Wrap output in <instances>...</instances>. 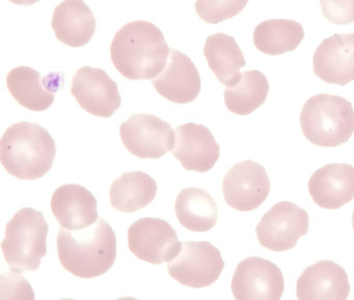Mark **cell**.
<instances>
[{
    "label": "cell",
    "mask_w": 354,
    "mask_h": 300,
    "mask_svg": "<svg viewBox=\"0 0 354 300\" xmlns=\"http://www.w3.org/2000/svg\"><path fill=\"white\" fill-rule=\"evenodd\" d=\"M250 0H196V14L203 21L218 24L231 19L245 9Z\"/></svg>",
    "instance_id": "cell-26"
},
{
    "label": "cell",
    "mask_w": 354,
    "mask_h": 300,
    "mask_svg": "<svg viewBox=\"0 0 354 300\" xmlns=\"http://www.w3.org/2000/svg\"><path fill=\"white\" fill-rule=\"evenodd\" d=\"M225 261L210 242H184L179 254L167 265L169 275L186 287H209L221 276Z\"/></svg>",
    "instance_id": "cell-6"
},
{
    "label": "cell",
    "mask_w": 354,
    "mask_h": 300,
    "mask_svg": "<svg viewBox=\"0 0 354 300\" xmlns=\"http://www.w3.org/2000/svg\"><path fill=\"white\" fill-rule=\"evenodd\" d=\"M171 152L186 171L206 173L218 161L221 147L208 128L187 123L176 129L175 146Z\"/></svg>",
    "instance_id": "cell-13"
},
{
    "label": "cell",
    "mask_w": 354,
    "mask_h": 300,
    "mask_svg": "<svg viewBox=\"0 0 354 300\" xmlns=\"http://www.w3.org/2000/svg\"><path fill=\"white\" fill-rule=\"evenodd\" d=\"M176 214L185 229L204 233L216 225L218 208L210 194L200 188L189 187L178 194Z\"/></svg>",
    "instance_id": "cell-22"
},
{
    "label": "cell",
    "mask_w": 354,
    "mask_h": 300,
    "mask_svg": "<svg viewBox=\"0 0 354 300\" xmlns=\"http://www.w3.org/2000/svg\"><path fill=\"white\" fill-rule=\"evenodd\" d=\"M152 84L159 95L177 104L194 102L201 93V76L192 59L171 49L167 67L156 77Z\"/></svg>",
    "instance_id": "cell-15"
},
{
    "label": "cell",
    "mask_w": 354,
    "mask_h": 300,
    "mask_svg": "<svg viewBox=\"0 0 354 300\" xmlns=\"http://www.w3.org/2000/svg\"><path fill=\"white\" fill-rule=\"evenodd\" d=\"M9 1L18 6H32L34 3H39L41 0H9Z\"/></svg>",
    "instance_id": "cell-28"
},
{
    "label": "cell",
    "mask_w": 354,
    "mask_h": 300,
    "mask_svg": "<svg viewBox=\"0 0 354 300\" xmlns=\"http://www.w3.org/2000/svg\"><path fill=\"white\" fill-rule=\"evenodd\" d=\"M352 227H353V231H354V211H353V215H352Z\"/></svg>",
    "instance_id": "cell-29"
},
{
    "label": "cell",
    "mask_w": 354,
    "mask_h": 300,
    "mask_svg": "<svg viewBox=\"0 0 354 300\" xmlns=\"http://www.w3.org/2000/svg\"><path fill=\"white\" fill-rule=\"evenodd\" d=\"M349 294L347 273L333 261H319L306 267L296 283V296L299 300H345Z\"/></svg>",
    "instance_id": "cell-17"
},
{
    "label": "cell",
    "mask_w": 354,
    "mask_h": 300,
    "mask_svg": "<svg viewBox=\"0 0 354 300\" xmlns=\"http://www.w3.org/2000/svg\"><path fill=\"white\" fill-rule=\"evenodd\" d=\"M51 26L59 42L78 48L92 40L97 22L84 0H64L53 12Z\"/></svg>",
    "instance_id": "cell-20"
},
{
    "label": "cell",
    "mask_w": 354,
    "mask_h": 300,
    "mask_svg": "<svg viewBox=\"0 0 354 300\" xmlns=\"http://www.w3.org/2000/svg\"><path fill=\"white\" fill-rule=\"evenodd\" d=\"M320 7L331 24L347 26L354 22V0H320Z\"/></svg>",
    "instance_id": "cell-27"
},
{
    "label": "cell",
    "mask_w": 354,
    "mask_h": 300,
    "mask_svg": "<svg viewBox=\"0 0 354 300\" xmlns=\"http://www.w3.org/2000/svg\"><path fill=\"white\" fill-rule=\"evenodd\" d=\"M269 82L266 76L258 70L242 73L241 80L236 86L225 91V103L231 113L248 115L262 106L268 97Z\"/></svg>",
    "instance_id": "cell-25"
},
{
    "label": "cell",
    "mask_w": 354,
    "mask_h": 300,
    "mask_svg": "<svg viewBox=\"0 0 354 300\" xmlns=\"http://www.w3.org/2000/svg\"><path fill=\"white\" fill-rule=\"evenodd\" d=\"M300 126L306 140L316 146H341L354 132L353 106L343 97L316 95L304 103Z\"/></svg>",
    "instance_id": "cell-4"
},
{
    "label": "cell",
    "mask_w": 354,
    "mask_h": 300,
    "mask_svg": "<svg viewBox=\"0 0 354 300\" xmlns=\"http://www.w3.org/2000/svg\"><path fill=\"white\" fill-rule=\"evenodd\" d=\"M169 49L162 32L148 21L124 26L113 37L111 62L130 80H150L167 67Z\"/></svg>",
    "instance_id": "cell-1"
},
{
    "label": "cell",
    "mask_w": 354,
    "mask_h": 300,
    "mask_svg": "<svg viewBox=\"0 0 354 300\" xmlns=\"http://www.w3.org/2000/svg\"><path fill=\"white\" fill-rule=\"evenodd\" d=\"M51 210L64 229H86L98 219V203L92 192L77 184H67L55 190Z\"/></svg>",
    "instance_id": "cell-19"
},
{
    "label": "cell",
    "mask_w": 354,
    "mask_h": 300,
    "mask_svg": "<svg viewBox=\"0 0 354 300\" xmlns=\"http://www.w3.org/2000/svg\"><path fill=\"white\" fill-rule=\"evenodd\" d=\"M71 93L82 109L95 117H113L122 104L118 84L98 68H80L72 78Z\"/></svg>",
    "instance_id": "cell-12"
},
{
    "label": "cell",
    "mask_w": 354,
    "mask_h": 300,
    "mask_svg": "<svg viewBox=\"0 0 354 300\" xmlns=\"http://www.w3.org/2000/svg\"><path fill=\"white\" fill-rule=\"evenodd\" d=\"M310 217L295 203H277L257 225L256 233L263 247L272 252L293 250L299 238L308 234Z\"/></svg>",
    "instance_id": "cell-7"
},
{
    "label": "cell",
    "mask_w": 354,
    "mask_h": 300,
    "mask_svg": "<svg viewBox=\"0 0 354 300\" xmlns=\"http://www.w3.org/2000/svg\"><path fill=\"white\" fill-rule=\"evenodd\" d=\"M49 227L44 215L32 208H22L6 227L1 243L3 256L15 272L38 270L47 254Z\"/></svg>",
    "instance_id": "cell-5"
},
{
    "label": "cell",
    "mask_w": 354,
    "mask_h": 300,
    "mask_svg": "<svg viewBox=\"0 0 354 300\" xmlns=\"http://www.w3.org/2000/svg\"><path fill=\"white\" fill-rule=\"evenodd\" d=\"M156 194V181L148 174L138 171L123 174L113 182L109 190L111 206L123 213L146 208Z\"/></svg>",
    "instance_id": "cell-23"
},
{
    "label": "cell",
    "mask_w": 354,
    "mask_h": 300,
    "mask_svg": "<svg viewBox=\"0 0 354 300\" xmlns=\"http://www.w3.org/2000/svg\"><path fill=\"white\" fill-rule=\"evenodd\" d=\"M304 39L301 24L294 20L270 19L261 22L254 30V45L268 55L295 50Z\"/></svg>",
    "instance_id": "cell-24"
},
{
    "label": "cell",
    "mask_w": 354,
    "mask_h": 300,
    "mask_svg": "<svg viewBox=\"0 0 354 300\" xmlns=\"http://www.w3.org/2000/svg\"><path fill=\"white\" fill-rule=\"evenodd\" d=\"M308 192L315 204L327 210H337L354 198V167L331 163L317 169L310 181Z\"/></svg>",
    "instance_id": "cell-18"
},
{
    "label": "cell",
    "mask_w": 354,
    "mask_h": 300,
    "mask_svg": "<svg viewBox=\"0 0 354 300\" xmlns=\"http://www.w3.org/2000/svg\"><path fill=\"white\" fill-rule=\"evenodd\" d=\"M125 148L142 159H159L173 150L175 131L169 123L156 115L138 113L131 115L120 127Z\"/></svg>",
    "instance_id": "cell-8"
},
{
    "label": "cell",
    "mask_w": 354,
    "mask_h": 300,
    "mask_svg": "<svg viewBox=\"0 0 354 300\" xmlns=\"http://www.w3.org/2000/svg\"><path fill=\"white\" fill-rule=\"evenodd\" d=\"M7 86L21 106L32 111H44L55 102V92L63 86L62 74L42 78L40 72L30 67H17L9 72Z\"/></svg>",
    "instance_id": "cell-16"
},
{
    "label": "cell",
    "mask_w": 354,
    "mask_h": 300,
    "mask_svg": "<svg viewBox=\"0 0 354 300\" xmlns=\"http://www.w3.org/2000/svg\"><path fill=\"white\" fill-rule=\"evenodd\" d=\"M270 189V180L264 167L252 160L234 165L223 182L225 203L241 212L258 209L268 198Z\"/></svg>",
    "instance_id": "cell-10"
},
{
    "label": "cell",
    "mask_w": 354,
    "mask_h": 300,
    "mask_svg": "<svg viewBox=\"0 0 354 300\" xmlns=\"http://www.w3.org/2000/svg\"><path fill=\"white\" fill-rule=\"evenodd\" d=\"M231 288L237 300H279L285 290V281L277 265L252 256L238 264Z\"/></svg>",
    "instance_id": "cell-11"
},
{
    "label": "cell",
    "mask_w": 354,
    "mask_h": 300,
    "mask_svg": "<svg viewBox=\"0 0 354 300\" xmlns=\"http://www.w3.org/2000/svg\"><path fill=\"white\" fill-rule=\"evenodd\" d=\"M313 67L317 77L329 84L347 86L354 80V34L333 35L315 50Z\"/></svg>",
    "instance_id": "cell-14"
},
{
    "label": "cell",
    "mask_w": 354,
    "mask_h": 300,
    "mask_svg": "<svg viewBox=\"0 0 354 300\" xmlns=\"http://www.w3.org/2000/svg\"><path fill=\"white\" fill-rule=\"evenodd\" d=\"M128 246L140 260L160 265L173 260L181 250L182 243L167 221L145 217L128 229Z\"/></svg>",
    "instance_id": "cell-9"
},
{
    "label": "cell",
    "mask_w": 354,
    "mask_h": 300,
    "mask_svg": "<svg viewBox=\"0 0 354 300\" xmlns=\"http://www.w3.org/2000/svg\"><path fill=\"white\" fill-rule=\"evenodd\" d=\"M57 156L51 134L38 124L19 122L10 126L0 140V161L6 171L19 180L44 177Z\"/></svg>",
    "instance_id": "cell-3"
},
{
    "label": "cell",
    "mask_w": 354,
    "mask_h": 300,
    "mask_svg": "<svg viewBox=\"0 0 354 300\" xmlns=\"http://www.w3.org/2000/svg\"><path fill=\"white\" fill-rule=\"evenodd\" d=\"M204 55L209 68L223 86L232 88L241 80L240 70L245 67L246 62L233 37L223 32L208 37L205 43Z\"/></svg>",
    "instance_id": "cell-21"
},
{
    "label": "cell",
    "mask_w": 354,
    "mask_h": 300,
    "mask_svg": "<svg viewBox=\"0 0 354 300\" xmlns=\"http://www.w3.org/2000/svg\"><path fill=\"white\" fill-rule=\"evenodd\" d=\"M62 266L82 279L105 274L117 259V237L111 225L98 217L94 225L77 231L62 229L57 234Z\"/></svg>",
    "instance_id": "cell-2"
}]
</instances>
